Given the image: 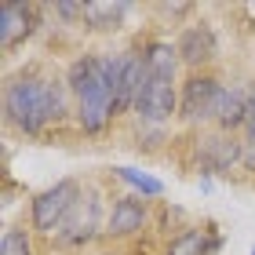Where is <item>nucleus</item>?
<instances>
[{
	"instance_id": "nucleus-1",
	"label": "nucleus",
	"mask_w": 255,
	"mask_h": 255,
	"mask_svg": "<svg viewBox=\"0 0 255 255\" xmlns=\"http://www.w3.org/2000/svg\"><path fill=\"white\" fill-rule=\"evenodd\" d=\"M69 95H73L69 84H59L40 73H22L4 91V113L18 131L37 135L69 113Z\"/></svg>"
},
{
	"instance_id": "nucleus-2",
	"label": "nucleus",
	"mask_w": 255,
	"mask_h": 255,
	"mask_svg": "<svg viewBox=\"0 0 255 255\" xmlns=\"http://www.w3.org/2000/svg\"><path fill=\"white\" fill-rule=\"evenodd\" d=\"M175 73H179V51L164 40H153L146 48V84L135 99V113L146 124H164L179 113Z\"/></svg>"
},
{
	"instance_id": "nucleus-3",
	"label": "nucleus",
	"mask_w": 255,
	"mask_h": 255,
	"mask_svg": "<svg viewBox=\"0 0 255 255\" xmlns=\"http://www.w3.org/2000/svg\"><path fill=\"white\" fill-rule=\"evenodd\" d=\"M69 91L77 99V121L88 135H99L106 131L113 113H117V99L102 77V62L99 55H80V59L69 66V77H66Z\"/></svg>"
},
{
	"instance_id": "nucleus-4",
	"label": "nucleus",
	"mask_w": 255,
	"mask_h": 255,
	"mask_svg": "<svg viewBox=\"0 0 255 255\" xmlns=\"http://www.w3.org/2000/svg\"><path fill=\"white\" fill-rule=\"evenodd\" d=\"M80 182L77 179H62L48 186L44 193L33 197V230H40V234H51V230L62 226V219L73 212V204L80 201Z\"/></svg>"
},
{
	"instance_id": "nucleus-5",
	"label": "nucleus",
	"mask_w": 255,
	"mask_h": 255,
	"mask_svg": "<svg viewBox=\"0 0 255 255\" xmlns=\"http://www.w3.org/2000/svg\"><path fill=\"white\" fill-rule=\"evenodd\" d=\"M226 84H219L212 73H190L186 84L179 91V117L186 124H201V121H215V106Z\"/></svg>"
},
{
	"instance_id": "nucleus-6",
	"label": "nucleus",
	"mask_w": 255,
	"mask_h": 255,
	"mask_svg": "<svg viewBox=\"0 0 255 255\" xmlns=\"http://www.w3.org/2000/svg\"><path fill=\"white\" fill-rule=\"evenodd\" d=\"M37 15H40L37 4L4 0V4H0V48L11 51V48H18L22 40H29L33 29H37Z\"/></svg>"
},
{
	"instance_id": "nucleus-7",
	"label": "nucleus",
	"mask_w": 255,
	"mask_h": 255,
	"mask_svg": "<svg viewBox=\"0 0 255 255\" xmlns=\"http://www.w3.org/2000/svg\"><path fill=\"white\" fill-rule=\"evenodd\" d=\"M99 212H102L99 193H84L73 204V212L62 219V226L55 230V237H59L62 245H84V241H91L95 230H99Z\"/></svg>"
},
{
	"instance_id": "nucleus-8",
	"label": "nucleus",
	"mask_w": 255,
	"mask_h": 255,
	"mask_svg": "<svg viewBox=\"0 0 255 255\" xmlns=\"http://www.w3.org/2000/svg\"><path fill=\"white\" fill-rule=\"evenodd\" d=\"M175 51H179V62H186L190 69H201V66H208L219 55V44H215V33H212V26H186L182 29V37H179V44H175Z\"/></svg>"
},
{
	"instance_id": "nucleus-9",
	"label": "nucleus",
	"mask_w": 255,
	"mask_h": 255,
	"mask_svg": "<svg viewBox=\"0 0 255 255\" xmlns=\"http://www.w3.org/2000/svg\"><path fill=\"white\" fill-rule=\"evenodd\" d=\"M146 215H149V208H146L142 197H121L113 204L110 219H106V234L110 237H128V234L146 226Z\"/></svg>"
},
{
	"instance_id": "nucleus-10",
	"label": "nucleus",
	"mask_w": 255,
	"mask_h": 255,
	"mask_svg": "<svg viewBox=\"0 0 255 255\" xmlns=\"http://www.w3.org/2000/svg\"><path fill=\"white\" fill-rule=\"evenodd\" d=\"M128 11H131V4H124V0H88L84 4V22L99 33H113V29H121Z\"/></svg>"
},
{
	"instance_id": "nucleus-11",
	"label": "nucleus",
	"mask_w": 255,
	"mask_h": 255,
	"mask_svg": "<svg viewBox=\"0 0 255 255\" xmlns=\"http://www.w3.org/2000/svg\"><path fill=\"white\" fill-rule=\"evenodd\" d=\"M245 102H248V88H223L215 106V124L223 131H234V128H245Z\"/></svg>"
},
{
	"instance_id": "nucleus-12",
	"label": "nucleus",
	"mask_w": 255,
	"mask_h": 255,
	"mask_svg": "<svg viewBox=\"0 0 255 255\" xmlns=\"http://www.w3.org/2000/svg\"><path fill=\"white\" fill-rule=\"evenodd\" d=\"M241 146H245V142H237V138H230V135H212V138H204V164L215 168V171L230 168V164L241 157Z\"/></svg>"
},
{
	"instance_id": "nucleus-13",
	"label": "nucleus",
	"mask_w": 255,
	"mask_h": 255,
	"mask_svg": "<svg viewBox=\"0 0 255 255\" xmlns=\"http://www.w3.org/2000/svg\"><path fill=\"white\" fill-rule=\"evenodd\" d=\"M223 237L208 234V230H186L182 237L171 241V255H215Z\"/></svg>"
},
{
	"instance_id": "nucleus-14",
	"label": "nucleus",
	"mask_w": 255,
	"mask_h": 255,
	"mask_svg": "<svg viewBox=\"0 0 255 255\" xmlns=\"http://www.w3.org/2000/svg\"><path fill=\"white\" fill-rule=\"evenodd\" d=\"M113 171H117V179L131 182V186L142 190L146 197H160V193H164V182L153 179V175H142V171H135V168H113Z\"/></svg>"
},
{
	"instance_id": "nucleus-15",
	"label": "nucleus",
	"mask_w": 255,
	"mask_h": 255,
	"mask_svg": "<svg viewBox=\"0 0 255 255\" xmlns=\"http://www.w3.org/2000/svg\"><path fill=\"white\" fill-rule=\"evenodd\" d=\"M0 255H33V241L26 230L11 226L4 237H0Z\"/></svg>"
},
{
	"instance_id": "nucleus-16",
	"label": "nucleus",
	"mask_w": 255,
	"mask_h": 255,
	"mask_svg": "<svg viewBox=\"0 0 255 255\" xmlns=\"http://www.w3.org/2000/svg\"><path fill=\"white\" fill-rule=\"evenodd\" d=\"M245 131H248V138H255V84L248 88V102H245Z\"/></svg>"
},
{
	"instance_id": "nucleus-17",
	"label": "nucleus",
	"mask_w": 255,
	"mask_h": 255,
	"mask_svg": "<svg viewBox=\"0 0 255 255\" xmlns=\"http://www.w3.org/2000/svg\"><path fill=\"white\" fill-rule=\"evenodd\" d=\"M245 164L255 168V138H248V142H245Z\"/></svg>"
},
{
	"instance_id": "nucleus-18",
	"label": "nucleus",
	"mask_w": 255,
	"mask_h": 255,
	"mask_svg": "<svg viewBox=\"0 0 255 255\" xmlns=\"http://www.w3.org/2000/svg\"><path fill=\"white\" fill-rule=\"evenodd\" d=\"M252 255H255V248H252Z\"/></svg>"
}]
</instances>
